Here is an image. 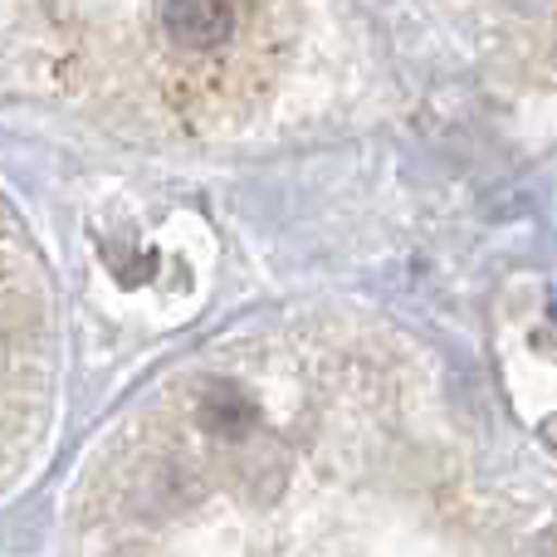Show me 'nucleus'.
<instances>
[{
	"mask_svg": "<svg viewBox=\"0 0 557 557\" xmlns=\"http://www.w3.org/2000/svg\"><path fill=\"white\" fill-rule=\"evenodd\" d=\"M201 421H206V431H215V435H245L255 425V401L240 386L221 382L201 396Z\"/></svg>",
	"mask_w": 557,
	"mask_h": 557,
	"instance_id": "obj_2",
	"label": "nucleus"
},
{
	"mask_svg": "<svg viewBox=\"0 0 557 557\" xmlns=\"http://www.w3.org/2000/svg\"><path fill=\"white\" fill-rule=\"evenodd\" d=\"M513 557H557V533H539V539H529Z\"/></svg>",
	"mask_w": 557,
	"mask_h": 557,
	"instance_id": "obj_3",
	"label": "nucleus"
},
{
	"mask_svg": "<svg viewBox=\"0 0 557 557\" xmlns=\"http://www.w3.org/2000/svg\"><path fill=\"white\" fill-rule=\"evenodd\" d=\"M162 25L182 49H221L235 29L231 0H162Z\"/></svg>",
	"mask_w": 557,
	"mask_h": 557,
	"instance_id": "obj_1",
	"label": "nucleus"
}]
</instances>
